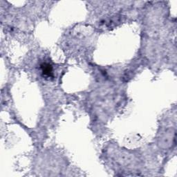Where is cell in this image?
<instances>
[{
  "label": "cell",
  "mask_w": 177,
  "mask_h": 177,
  "mask_svg": "<svg viewBox=\"0 0 177 177\" xmlns=\"http://www.w3.org/2000/svg\"><path fill=\"white\" fill-rule=\"evenodd\" d=\"M41 66H42V72L44 73V75L48 76H52L53 69H52V66H51L50 64L44 63Z\"/></svg>",
  "instance_id": "6da1fadb"
}]
</instances>
